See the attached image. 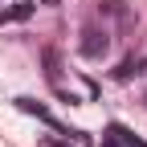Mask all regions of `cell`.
Segmentation results:
<instances>
[{"label": "cell", "instance_id": "1", "mask_svg": "<svg viewBox=\"0 0 147 147\" xmlns=\"http://www.w3.org/2000/svg\"><path fill=\"white\" fill-rule=\"evenodd\" d=\"M106 53H110V37H106V29H94V25H90V29L82 33V57L102 61Z\"/></svg>", "mask_w": 147, "mask_h": 147}, {"label": "cell", "instance_id": "2", "mask_svg": "<svg viewBox=\"0 0 147 147\" xmlns=\"http://www.w3.org/2000/svg\"><path fill=\"white\" fill-rule=\"evenodd\" d=\"M33 16V4L29 0H21V4H12V8H0V25H12V21H29Z\"/></svg>", "mask_w": 147, "mask_h": 147}, {"label": "cell", "instance_id": "3", "mask_svg": "<svg viewBox=\"0 0 147 147\" xmlns=\"http://www.w3.org/2000/svg\"><path fill=\"white\" fill-rule=\"evenodd\" d=\"M131 143H135V135H127L123 127H110L102 135V147H131Z\"/></svg>", "mask_w": 147, "mask_h": 147}, {"label": "cell", "instance_id": "4", "mask_svg": "<svg viewBox=\"0 0 147 147\" xmlns=\"http://www.w3.org/2000/svg\"><path fill=\"white\" fill-rule=\"evenodd\" d=\"M45 147H69V143H57V139H49V143H45Z\"/></svg>", "mask_w": 147, "mask_h": 147}, {"label": "cell", "instance_id": "5", "mask_svg": "<svg viewBox=\"0 0 147 147\" xmlns=\"http://www.w3.org/2000/svg\"><path fill=\"white\" fill-rule=\"evenodd\" d=\"M41 4H61V0H41Z\"/></svg>", "mask_w": 147, "mask_h": 147}]
</instances>
